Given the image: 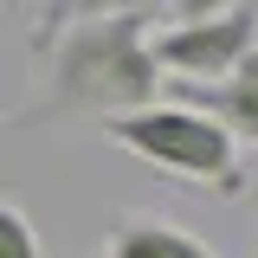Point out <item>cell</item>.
<instances>
[{"mask_svg":"<svg viewBox=\"0 0 258 258\" xmlns=\"http://www.w3.org/2000/svg\"><path fill=\"white\" fill-rule=\"evenodd\" d=\"M252 45H258V7H207V13H181L149 32V58L161 84H220L226 71H239Z\"/></svg>","mask_w":258,"mask_h":258,"instance_id":"cell-3","label":"cell"},{"mask_svg":"<svg viewBox=\"0 0 258 258\" xmlns=\"http://www.w3.org/2000/svg\"><path fill=\"white\" fill-rule=\"evenodd\" d=\"M97 258H213V252H207L194 232L155 220V213H123L116 232H110V245Z\"/></svg>","mask_w":258,"mask_h":258,"instance_id":"cell-5","label":"cell"},{"mask_svg":"<svg viewBox=\"0 0 258 258\" xmlns=\"http://www.w3.org/2000/svg\"><path fill=\"white\" fill-rule=\"evenodd\" d=\"M103 136H110L116 149H136V155L155 161V168H174V174L200 181V187L220 194V200H232V194L245 187L239 142H232L220 123H207V116L181 110V103H155V110L116 116V123H103Z\"/></svg>","mask_w":258,"mask_h":258,"instance_id":"cell-2","label":"cell"},{"mask_svg":"<svg viewBox=\"0 0 258 258\" xmlns=\"http://www.w3.org/2000/svg\"><path fill=\"white\" fill-rule=\"evenodd\" d=\"M161 97L194 110V116H207V123H220L232 142H258V45L220 84H161Z\"/></svg>","mask_w":258,"mask_h":258,"instance_id":"cell-4","label":"cell"},{"mask_svg":"<svg viewBox=\"0 0 258 258\" xmlns=\"http://www.w3.org/2000/svg\"><path fill=\"white\" fill-rule=\"evenodd\" d=\"M0 258H45V252H39L32 220H26V213H13V207H0Z\"/></svg>","mask_w":258,"mask_h":258,"instance_id":"cell-6","label":"cell"},{"mask_svg":"<svg viewBox=\"0 0 258 258\" xmlns=\"http://www.w3.org/2000/svg\"><path fill=\"white\" fill-rule=\"evenodd\" d=\"M155 7H97L78 13L71 26L39 32V58H45V103L32 110L39 123L52 116H136L161 103V71L149 58V26Z\"/></svg>","mask_w":258,"mask_h":258,"instance_id":"cell-1","label":"cell"}]
</instances>
